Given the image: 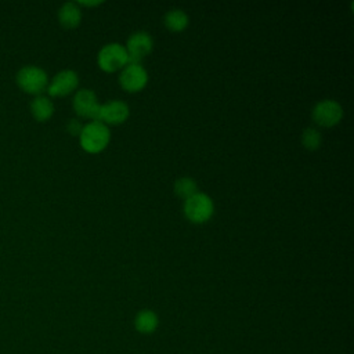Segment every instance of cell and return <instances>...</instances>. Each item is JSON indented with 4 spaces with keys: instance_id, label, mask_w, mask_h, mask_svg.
Listing matches in <instances>:
<instances>
[{
    "instance_id": "6da1fadb",
    "label": "cell",
    "mask_w": 354,
    "mask_h": 354,
    "mask_svg": "<svg viewBox=\"0 0 354 354\" xmlns=\"http://www.w3.org/2000/svg\"><path fill=\"white\" fill-rule=\"evenodd\" d=\"M17 84L28 94L41 95V93L47 90L48 76L44 69L35 65H26L18 71Z\"/></svg>"
},
{
    "instance_id": "7a4b0ae2",
    "label": "cell",
    "mask_w": 354,
    "mask_h": 354,
    "mask_svg": "<svg viewBox=\"0 0 354 354\" xmlns=\"http://www.w3.org/2000/svg\"><path fill=\"white\" fill-rule=\"evenodd\" d=\"M80 144L87 152H98L104 149L109 141V129L102 122H90L83 126L80 134Z\"/></svg>"
},
{
    "instance_id": "3957f363",
    "label": "cell",
    "mask_w": 354,
    "mask_h": 354,
    "mask_svg": "<svg viewBox=\"0 0 354 354\" xmlns=\"http://www.w3.org/2000/svg\"><path fill=\"white\" fill-rule=\"evenodd\" d=\"M214 210L213 201L203 192H196L184 202V214L189 221L203 223L212 217Z\"/></svg>"
},
{
    "instance_id": "277c9868",
    "label": "cell",
    "mask_w": 354,
    "mask_h": 354,
    "mask_svg": "<svg viewBox=\"0 0 354 354\" xmlns=\"http://www.w3.org/2000/svg\"><path fill=\"white\" fill-rule=\"evenodd\" d=\"M313 120L319 126H333L343 116L342 105L335 100H322L317 102L311 111Z\"/></svg>"
},
{
    "instance_id": "5b68a950",
    "label": "cell",
    "mask_w": 354,
    "mask_h": 354,
    "mask_svg": "<svg viewBox=\"0 0 354 354\" xmlns=\"http://www.w3.org/2000/svg\"><path fill=\"white\" fill-rule=\"evenodd\" d=\"M127 64V50L119 43H108L98 53V65L108 72L116 71Z\"/></svg>"
},
{
    "instance_id": "8992f818",
    "label": "cell",
    "mask_w": 354,
    "mask_h": 354,
    "mask_svg": "<svg viewBox=\"0 0 354 354\" xmlns=\"http://www.w3.org/2000/svg\"><path fill=\"white\" fill-rule=\"evenodd\" d=\"M100 106L95 93L88 88L79 90L73 97V108L77 115L90 118L91 122H100Z\"/></svg>"
},
{
    "instance_id": "52a82bcc",
    "label": "cell",
    "mask_w": 354,
    "mask_h": 354,
    "mask_svg": "<svg viewBox=\"0 0 354 354\" xmlns=\"http://www.w3.org/2000/svg\"><path fill=\"white\" fill-rule=\"evenodd\" d=\"M127 64H140L141 58L152 50V37L144 32H134L127 39Z\"/></svg>"
},
{
    "instance_id": "ba28073f",
    "label": "cell",
    "mask_w": 354,
    "mask_h": 354,
    "mask_svg": "<svg viewBox=\"0 0 354 354\" xmlns=\"http://www.w3.org/2000/svg\"><path fill=\"white\" fill-rule=\"evenodd\" d=\"M119 82L127 91H137L148 82V73L141 64H126L120 72Z\"/></svg>"
},
{
    "instance_id": "9c48e42d",
    "label": "cell",
    "mask_w": 354,
    "mask_h": 354,
    "mask_svg": "<svg viewBox=\"0 0 354 354\" xmlns=\"http://www.w3.org/2000/svg\"><path fill=\"white\" fill-rule=\"evenodd\" d=\"M79 83V77L77 73L72 69H65L58 72L51 82L47 86V91L50 95L53 97H61V95H66L71 91H73L76 88Z\"/></svg>"
},
{
    "instance_id": "30bf717a",
    "label": "cell",
    "mask_w": 354,
    "mask_h": 354,
    "mask_svg": "<svg viewBox=\"0 0 354 354\" xmlns=\"http://www.w3.org/2000/svg\"><path fill=\"white\" fill-rule=\"evenodd\" d=\"M129 116V106L120 100H112L100 106V122L106 123H122Z\"/></svg>"
},
{
    "instance_id": "8fae6325",
    "label": "cell",
    "mask_w": 354,
    "mask_h": 354,
    "mask_svg": "<svg viewBox=\"0 0 354 354\" xmlns=\"http://www.w3.org/2000/svg\"><path fill=\"white\" fill-rule=\"evenodd\" d=\"M58 19H59V24L65 28L77 26L82 19V11H80L77 3L68 1V3L62 4L61 8L58 10Z\"/></svg>"
},
{
    "instance_id": "7c38bea8",
    "label": "cell",
    "mask_w": 354,
    "mask_h": 354,
    "mask_svg": "<svg viewBox=\"0 0 354 354\" xmlns=\"http://www.w3.org/2000/svg\"><path fill=\"white\" fill-rule=\"evenodd\" d=\"M30 112L37 122H44L53 116L54 105L46 95H36L30 102Z\"/></svg>"
},
{
    "instance_id": "4fadbf2b",
    "label": "cell",
    "mask_w": 354,
    "mask_h": 354,
    "mask_svg": "<svg viewBox=\"0 0 354 354\" xmlns=\"http://www.w3.org/2000/svg\"><path fill=\"white\" fill-rule=\"evenodd\" d=\"M158 315L151 310H141L134 318V326L140 333H152L158 328Z\"/></svg>"
},
{
    "instance_id": "5bb4252c",
    "label": "cell",
    "mask_w": 354,
    "mask_h": 354,
    "mask_svg": "<svg viewBox=\"0 0 354 354\" xmlns=\"http://www.w3.org/2000/svg\"><path fill=\"white\" fill-rule=\"evenodd\" d=\"M165 25L170 30L180 32L188 25V15L180 8H171L165 15Z\"/></svg>"
},
{
    "instance_id": "9a60e30c",
    "label": "cell",
    "mask_w": 354,
    "mask_h": 354,
    "mask_svg": "<svg viewBox=\"0 0 354 354\" xmlns=\"http://www.w3.org/2000/svg\"><path fill=\"white\" fill-rule=\"evenodd\" d=\"M196 183L191 177H181L174 183V191L183 199H188L189 196L196 194Z\"/></svg>"
},
{
    "instance_id": "2e32d148",
    "label": "cell",
    "mask_w": 354,
    "mask_h": 354,
    "mask_svg": "<svg viewBox=\"0 0 354 354\" xmlns=\"http://www.w3.org/2000/svg\"><path fill=\"white\" fill-rule=\"evenodd\" d=\"M301 144L307 149H315L321 144V134L317 129L314 127H307L301 133Z\"/></svg>"
},
{
    "instance_id": "e0dca14e",
    "label": "cell",
    "mask_w": 354,
    "mask_h": 354,
    "mask_svg": "<svg viewBox=\"0 0 354 354\" xmlns=\"http://www.w3.org/2000/svg\"><path fill=\"white\" fill-rule=\"evenodd\" d=\"M66 129H68V131H69L71 134L76 136V134H80V131H82L83 126H82V123H80L79 120H76V119H72V120H69V123H68Z\"/></svg>"
},
{
    "instance_id": "ac0fdd59",
    "label": "cell",
    "mask_w": 354,
    "mask_h": 354,
    "mask_svg": "<svg viewBox=\"0 0 354 354\" xmlns=\"http://www.w3.org/2000/svg\"><path fill=\"white\" fill-rule=\"evenodd\" d=\"M101 1H79L77 4H83V6H95V4H100Z\"/></svg>"
}]
</instances>
